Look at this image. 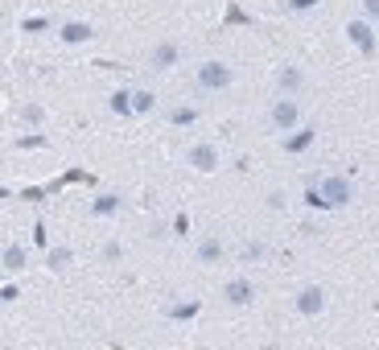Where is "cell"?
<instances>
[{
	"instance_id": "cell-18",
	"label": "cell",
	"mask_w": 379,
	"mask_h": 350,
	"mask_svg": "<svg viewBox=\"0 0 379 350\" xmlns=\"http://www.w3.org/2000/svg\"><path fill=\"white\" fill-rule=\"evenodd\" d=\"M322 0H284V13H293V17H305V13H314Z\"/></svg>"
},
{
	"instance_id": "cell-27",
	"label": "cell",
	"mask_w": 379,
	"mask_h": 350,
	"mask_svg": "<svg viewBox=\"0 0 379 350\" xmlns=\"http://www.w3.org/2000/svg\"><path fill=\"white\" fill-rule=\"evenodd\" d=\"M363 17L367 21H379V0H363Z\"/></svg>"
},
{
	"instance_id": "cell-16",
	"label": "cell",
	"mask_w": 379,
	"mask_h": 350,
	"mask_svg": "<svg viewBox=\"0 0 379 350\" xmlns=\"http://www.w3.org/2000/svg\"><path fill=\"white\" fill-rule=\"evenodd\" d=\"M153 112H157V91H132V116H153Z\"/></svg>"
},
{
	"instance_id": "cell-10",
	"label": "cell",
	"mask_w": 379,
	"mask_h": 350,
	"mask_svg": "<svg viewBox=\"0 0 379 350\" xmlns=\"http://www.w3.org/2000/svg\"><path fill=\"white\" fill-rule=\"evenodd\" d=\"M91 38H95L91 21H66V25H58V42L70 45V50H75V45H87Z\"/></svg>"
},
{
	"instance_id": "cell-1",
	"label": "cell",
	"mask_w": 379,
	"mask_h": 350,
	"mask_svg": "<svg viewBox=\"0 0 379 350\" xmlns=\"http://www.w3.org/2000/svg\"><path fill=\"white\" fill-rule=\"evenodd\" d=\"M301 120H305V103H301L297 95H277V99L268 103V116H264L268 132H277V136L297 132L301 128Z\"/></svg>"
},
{
	"instance_id": "cell-22",
	"label": "cell",
	"mask_w": 379,
	"mask_h": 350,
	"mask_svg": "<svg viewBox=\"0 0 379 350\" xmlns=\"http://www.w3.org/2000/svg\"><path fill=\"white\" fill-rule=\"evenodd\" d=\"M198 301H186V305H178V309H169V317H173V321H190V317H194V313H198Z\"/></svg>"
},
{
	"instance_id": "cell-17",
	"label": "cell",
	"mask_w": 379,
	"mask_h": 350,
	"mask_svg": "<svg viewBox=\"0 0 379 350\" xmlns=\"http://www.w3.org/2000/svg\"><path fill=\"white\" fill-rule=\"evenodd\" d=\"M107 103H111V112H116V116H132V91H111V99H107Z\"/></svg>"
},
{
	"instance_id": "cell-4",
	"label": "cell",
	"mask_w": 379,
	"mask_h": 350,
	"mask_svg": "<svg viewBox=\"0 0 379 350\" xmlns=\"http://www.w3.org/2000/svg\"><path fill=\"white\" fill-rule=\"evenodd\" d=\"M182 58H186V50L165 38V42H157L153 50H148V62H144V66H148L153 75H169V70H178V62H182Z\"/></svg>"
},
{
	"instance_id": "cell-25",
	"label": "cell",
	"mask_w": 379,
	"mask_h": 350,
	"mask_svg": "<svg viewBox=\"0 0 379 350\" xmlns=\"http://www.w3.org/2000/svg\"><path fill=\"white\" fill-rule=\"evenodd\" d=\"M305 202H309V206H314V211H330V206H326V198H322V190H318V185H305Z\"/></svg>"
},
{
	"instance_id": "cell-15",
	"label": "cell",
	"mask_w": 379,
	"mask_h": 350,
	"mask_svg": "<svg viewBox=\"0 0 379 350\" xmlns=\"http://www.w3.org/2000/svg\"><path fill=\"white\" fill-rule=\"evenodd\" d=\"M25 248L21 243H4V252H0V268H8V272H21L25 268Z\"/></svg>"
},
{
	"instance_id": "cell-23",
	"label": "cell",
	"mask_w": 379,
	"mask_h": 350,
	"mask_svg": "<svg viewBox=\"0 0 379 350\" xmlns=\"http://www.w3.org/2000/svg\"><path fill=\"white\" fill-rule=\"evenodd\" d=\"M264 206H268V211H277V215H281L284 206H288V194H284V190H272V194H268V198H264Z\"/></svg>"
},
{
	"instance_id": "cell-13",
	"label": "cell",
	"mask_w": 379,
	"mask_h": 350,
	"mask_svg": "<svg viewBox=\"0 0 379 350\" xmlns=\"http://www.w3.org/2000/svg\"><path fill=\"white\" fill-rule=\"evenodd\" d=\"M120 206H124L120 194H99V198L91 202V215L95 219H111V215H120Z\"/></svg>"
},
{
	"instance_id": "cell-12",
	"label": "cell",
	"mask_w": 379,
	"mask_h": 350,
	"mask_svg": "<svg viewBox=\"0 0 379 350\" xmlns=\"http://www.w3.org/2000/svg\"><path fill=\"white\" fill-rule=\"evenodd\" d=\"M314 140H318L314 128H297V132H288V136H281V149L288 157H301L305 149H314Z\"/></svg>"
},
{
	"instance_id": "cell-26",
	"label": "cell",
	"mask_w": 379,
	"mask_h": 350,
	"mask_svg": "<svg viewBox=\"0 0 379 350\" xmlns=\"http://www.w3.org/2000/svg\"><path fill=\"white\" fill-rule=\"evenodd\" d=\"M120 256H124V252H120V243H103V248H99V260H103V264H116Z\"/></svg>"
},
{
	"instance_id": "cell-24",
	"label": "cell",
	"mask_w": 379,
	"mask_h": 350,
	"mask_svg": "<svg viewBox=\"0 0 379 350\" xmlns=\"http://www.w3.org/2000/svg\"><path fill=\"white\" fill-rule=\"evenodd\" d=\"M21 120H29V124H46V112H42L38 103H25V107H21Z\"/></svg>"
},
{
	"instance_id": "cell-20",
	"label": "cell",
	"mask_w": 379,
	"mask_h": 350,
	"mask_svg": "<svg viewBox=\"0 0 379 350\" xmlns=\"http://www.w3.org/2000/svg\"><path fill=\"white\" fill-rule=\"evenodd\" d=\"M21 29H25V33H46L49 17H25V21H21Z\"/></svg>"
},
{
	"instance_id": "cell-9",
	"label": "cell",
	"mask_w": 379,
	"mask_h": 350,
	"mask_svg": "<svg viewBox=\"0 0 379 350\" xmlns=\"http://www.w3.org/2000/svg\"><path fill=\"white\" fill-rule=\"evenodd\" d=\"M346 38L355 50H363V54H376V29H371V21L367 17H355V21H346Z\"/></svg>"
},
{
	"instance_id": "cell-28",
	"label": "cell",
	"mask_w": 379,
	"mask_h": 350,
	"mask_svg": "<svg viewBox=\"0 0 379 350\" xmlns=\"http://www.w3.org/2000/svg\"><path fill=\"white\" fill-rule=\"evenodd\" d=\"M38 144H46V136H42V132H33V136H25V140H21V149H38Z\"/></svg>"
},
{
	"instance_id": "cell-14",
	"label": "cell",
	"mask_w": 379,
	"mask_h": 350,
	"mask_svg": "<svg viewBox=\"0 0 379 350\" xmlns=\"http://www.w3.org/2000/svg\"><path fill=\"white\" fill-rule=\"evenodd\" d=\"M198 116H202V112H198V107H169V112H165V120H169V124H173V128H194V124H198Z\"/></svg>"
},
{
	"instance_id": "cell-2",
	"label": "cell",
	"mask_w": 379,
	"mask_h": 350,
	"mask_svg": "<svg viewBox=\"0 0 379 350\" xmlns=\"http://www.w3.org/2000/svg\"><path fill=\"white\" fill-rule=\"evenodd\" d=\"M231 83H235V70H231V62H223V58H206V62H198V70H194V87L202 91V95H223Z\"/></svg>"
},
{
	"instance_id": "cell-8",
	"label": "cell",
	"mask_w": 379,
	"mask_h": 350,
	"mask_svg": "<svg viewBox=\"0 0 379 350\" xmlns=\"http://www.w3.org/2000/svg\"><path fill=\"white\" fill-rule=\"evenodd\" d=\"M305 87H309V75H305L297 62H284L281 70H277V79H272V91H277V95H297V99H301Z\"/></svg>"
},
{
	"instance_id": "cell-5",
	"label": "cell",
	"mask_w": 379,
	"mask_h": 350,
	"mask_svg": "<svg viewBox=\"0 0 379 350\" xmlns=\"http://www.w3.org/2000/svg\"><path fill=\"white\" fill-rule=\"evenodd\" d=\"M318 190H322V198H326L330 211H342V206L355 202V185H350L342 174H326L322 181H318Z\"/></svg>"
},
{
	"instance_id": "cell-7",
	"label": "cell",
	"mask_w": 379,
	"mask_h": 350,
	"mask_svg": "<svg viewBox=\"0 0 379 350\" xmlns=\"http://www.w3.org/2000/svg\"><path fill=\"white\" fill-rule=\"evenodd\" d=\"M219 297H223L231 309L252 305V301H256V280L239 272V276H231V280H223V293H219Z\"/></svg>"
},
{
	"instance_id": "cell-3",
	"label": "cell",
	"mask_w": 379,
	"mask_h": 350,
	"mask_svg": "<svg viewBox=\"0 0 379 350\" xmlns=\"http://www.w3.org/2000/svg\"><path fill=\"white\" fill-rule=\"evenodd\" d=\"M186 165L194 174H215L219 165H223V153H219V144L215 140H194L186 149Z\"/></svg>"
},
{
	"instance_id": "cell-11",
	"label": "cell",
	"mask_w": 379,
	"mask_h": 350,
	"mask_svg": "<svg viewBox=\"0 0 379 350\" xmlns=\"http://www.w3.org/2000/svg\"><path fill=\"white\" fill-rule=\"evenodd\" d=\"M194 260L206 264V268H215V264L223 260V239H219V235H206V239H198V243H194Z\"/></svg>"
},
{
	"instance_id": "cell-21",
	"label": "cell",
	"mask_w": 379,
	"mask_h": 350,
	"mask_svg": "<svg viewBox=\"0 0 379 350\" xmlns=\"http://www.w3.org/2000/svg\"><path fill=\"white\" fill-rule=\"evenodd\" d=\"M239 256H243V264H256L260 256H264V243H260V239H252V243H243V252H239Z\"/></svg>"
},
{
	"instance_id": "cell-19",
	"label": "cell",
	"mask_w": 379,
	"mask_h": 350,
	"mask_svg": "<svg viewBox=\"0 0 379 350\" xmlns=\"http://www.w3.org/2000/svg\"><path fill=\"white\" fill-rule=\"evenodd\" d=\"M66 264H70V248H54L46 256V268H54V272H62Z\"/></svg>"
},
{
	"instance_id": "cell-29",
	"label": "cell",
	"mask_w": 379,
	"mask_h": 350,
	"mask_svg": "<svg viewBox=\"0 0 379 350\" xmlns=\"http://www.w3.org/2000/svg\"><path fill=\"white\" fill-rule=\"evenodd\" d=\"M0 297H4V301H8V305H13V301H17V297H21V293H17V284H4V289H0Z\"/></svg>"
},
{
	"instance_id": "cell-6",
	"label": "cell",
	"mask_w": 379,
	"mask_h": 350,
	"mask_svg": "<svg viewBox=\"0 0 379 350\" xmlns=\"http://www.w3.org/2000/svg\"><path fill=\"white\" fill-rule=\"evenodd\" d=\"M330 305V297H326V289L322 284H301L297 289V297H293V309L301 313V317H322Z\"/></svg>"
}]
</instances>
